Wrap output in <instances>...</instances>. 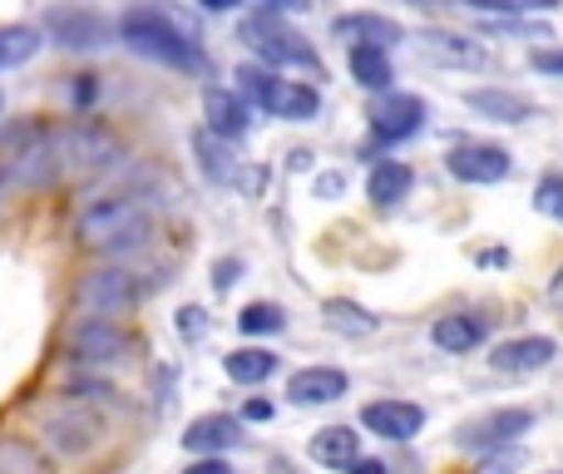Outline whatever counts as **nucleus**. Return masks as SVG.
Instances as JSON below:
<instances>
[{"mask_svg":"<svg viewBox=\"0 0 563 474\" xmlns=\"http://www.w3.org/2000/svg\"><path fill=\"white\" fill-rule=\"evenodd\" d=\"M114 35L124 40L134 55L178 69V75H203V69H208V49H203V40H198V30L188 25L184 15L164 10V5L124 10V15H119V25H114Z\"/></svg>","mask_w":563,"mask_h":474,"instance_id":"nucleus-1","label":"nucleus"},{"mask_svg":"<svg viewBox=\"0 0 563 474\" xmlns=\"http://www.w3.org/2000/svg\"><path fill=\"white\" fill-rule=\"evenodd\" d=\"M154 233V208L148 198L134 194H109L95 198L85 213L75 218V238L79 247L104 252V257H124V252H139Z\"/></svg>","mask_w":563,"mask_h":474,"instance_id":"nucleus-2","label":"nucleus"},{"mask_svg":"<svg viewBox=\"0 0 563 474\" xmlns=\"http://www.w3.org/2000/svg\"><path fill=\"white\" fill-rule=\"evenodd\" d=\"M65 178L59 168V148H55V129L40 119H20L0 134V184L15 188H49Z\"/></svg>","mask_w":563,"mask_h":474,"instance_id":"nucleus-3","label":"nucleus"},{"mask_svg":"<svg viewBox=\"0 0 563 474\" xmlns=\"http://www.w3.org/2000/svg\"><path fill=\"white\" fill-rule=\"evenodd\" d=\"M35 430H40V445L55 450V455L65 460H79V455H95L99 445H104L109 436V420L99 416L95 406H85V400L75 396H49L35 406Z\"/></svg>","mask_w":563,"mask_h":474,"instance_id":"nucleus-4","label":"nucleus"},{"mask_svg":"<svg viewBox=\"0 0 563 474\" xmlns=\"http://www.w3.org/2000/svg\"><path fill=\"white\" fill-rule=\"evenodd\" d=\"M233 95L243 99L247 109H263V114H273V119H297V124H307V119L321 114L317 85L282 79L277 69H267V65H238V89Z\"/></svg>","mask_w":563,"mask_h":474,"instance_id":"nucleus-5","label":"nucleus"},{"mask_svg":"<svg viewBox=\"0 0 563 474\" xmlns=\"http://www.w3.org/2000/svg\"><path fill=\"white\" fill-rule=\"evenodd\" d=\"M238 40H247V45L257 49V65H267V69H301V75L321 79V55L311 49V40L301 35V30H291L282 15L257 10V15H247L243 25H238Z\"/></svg>","mask_w":563,"mask_h":474,"instance_id":"nucleus-6","label":"nucleus"},{"mask_svg":"<svg viewBox=\"0 0 563 474\" xmlns=\"http://www.w3.org/2000/svg\"><path fill=\"white\" fill-rule=\"evenodd\" d=\"M158 282H144L134 267H119V262H109V267H95L85 272V277L75 282V307L85 311V317H124V311H134L139 301L154 291Z\"/></svg>","mask_w":563,"mask_h":474,"instance_id":"nucleus-7","label":"nucleus"},{"mask_svg":"<svg viewBox=\"0 0 563 474\" xmlns=\"http://www.w3.org/2000/svg\"><path fill=\"white\" fill-rule=\"evenodd\" d=\"M55 148H59V168H65V174H79V178L104 174V168H114L119 158H124V144H119L104 124H95V119L59 124Z\"/></svg>","mask_w":563,"mask_h":474,"instance_id":"nucleus-8","label":"nucleus"},{"mask_svg":"<svg viewBox=\"0 0 563 474\" xmlns=\"http://www.w3.org/2000/svg\"><path fill=\"white\" fill-rule=\"evenodd\" d=\"M134 351H139V337L109 317H85L75 331H69V361L85 371L124 366V361H134Z\"/></svg>","mask_w":563,"mask_h":474,"instance_id":"nucleus-9","label":"nucleus"},{"mask_svg":"<svg viewBox=\"0 0 563 474\" xmlns=\"http://www.w3.org/2000/svg\"><path fill=\"white\" fill-rule=\"evenodd\" d=\"M40 35H49L59 49H79V55H89V49H104L109 40H114V25L89 5H49Z\"/></svg>","mask_w":563,"mask_h":474,"instance_id":"nucleus-10","label":"nucleus"},{"mask_svg":"<svg viewBox=\"0 0 563 474\" xmlns=\"http://www.w3.org/2000/svg\"><path fill=\"white\" fill-rule=\"evenodd\" d=\"M529 430H534V410L505 406V410H485V416L465 420V426L455 430V445L460 450H475V455H489V450L515 445V440L529 436Z\"/></svg>","mask_w":563,"mask_h":474,"instance_id":"nucleus-11","label":"nucleus"},{"mask_svg":"<svg viewBox=\"0 0 563 474\" xmlns=\"http://www.w3.org/2000/svg\"><path fill=\"white\" fill-rule=\"evenodd\" d=\"M445 168L460 178V184H505L515 158L499 144H479V139H460L445 154Z\"/></svg>","mask_w":563,"mask_h":474,"instance_id":"nucleus-12","label":"nucleus"},{"mask_svg":"<svg viewBox=\"0 0 563 474\" xmlns=\"http://www.w3.org/2000/svg\"><path fill=\"white\" fill-rule=\"evenodd\" d=\"M366 124H371V134H376L380 144H406V139H416L420 129H426V99H416V95H380L376 104H371Z\"/></svg>","mask_w":563,"mask_h":474,"instance_id":"nucleus-13","label":"nucleus"},{"mask_svg":"<svg viewBox=\"0 0 563 474\" xmlns=\"http://www.w3.org/2000/svg\"><path fill=\"white\" fill-rule=\"evenodd\" d=\"M361 426H366L371 436L390 440V445H406V440H416L420 430H426V410H420L416 400H371V406L361 410Z\"/></svg>","mask_w":563,"mask_h":474,"instance_id":"nucleus-14","label":"nucleus"},{"mask_svg":"<svg viewBox=\"0 0 563 474\" xmlns=\"http://www.w3.org/2000/svg\"><path fill=\"white\" fill-rule=\"evenodd\" d=\"M416 45H420V55L445 65V69H485L489 65L485 45L470 35H455V30H420Z\"/></svg>","mask_w":563,"mask_h":474,"instance_id":"nucleus-15","label":"nucleus"},{"mask_svg":"<svg viewBox=\"0 0 563 474\" xmlns=\"http://www.w3.org/2000/svg\"><path fill=\"white\" fill-rule=\"evenodd\" d=\"M243 445V420L223 416V410H213V416H198L194 426L184 430V450H194L198 460H223L228 450Z\"/></svg>","mask_w":563,"mask_h":474,"instance_id":"nucleus-16","label":"nucleus"},{"mask_svg":"<svg viewBox=\"0 0 563 474\" xmlns=\"http://www.w3.org/2000/svg\"><path fill=\"white\" fill-rule=\"evenodd\" d=\"M554 356H559L554 337H515L489 351V366H495L499 376H529V371H544Z\"/></svg>","mask_w":563,"mask_h":474,"instance_id":"nucleus-17","label":"nucleus"},{"mask_svg":"<svg viewBox=\"0 0 563 474\" xmlns=\"http://www.w3.org/2000/svg\"><path fill=\"white\" fill-rule=\"evenodd\" d=\"M351 390V376L341 366H301L287 381V400L291 406H331Z\"/></svg>","mask_w":563,"mask_h":474,"instance_id":"nucleus-18","label":"nucleus"},{"mask_svg":"<svg viewBox=\"0 0 563 474\" xmlns=\"http://www.w3.org/2000/svg\"><path fill=\"white\" fill-rule=\"evenodd\" d=\"M485 337H489V317H479V311H450V317H440L430 327V341L440 351H450V356H465V351L485 346Z\"/></svg>","mask_w":563,"mask_h":474,"instance_id":"nucleus-19","label":"nucleus"},{"mask_svg":"<svg viewBox=\"0 0 563 474\" xmlns=\"http://www.w3.org/2000/svg\"><path fill=\"white\" fill-rule=\"evenodd\" d=\"M331 35L346 40V45H376V49H390L406 40V30L396 25L390 15H371V10H361V15H341L331 20Z\"/></svg>","mask_w":563,"mask_h":474,"instance_id":"nucleus-20","label":"nucleus"},{"mask_svg":"<svg viewBox=\"0 0 563 474\" xmlns=\"http://www.w3.org/2000/svg\"><path fill=\"white\" fill-rule=\"evenodd\" d=\"M203 114H208V134H218L223 144H238L253 124V109L233 95V89H208L203 95Z\"/></svg>","mask_w":563,"mask_h":474,"instance_id":"nucleus-21","label":"nucleus"},{"mask_svg":"<svg viewBox=\"0 0 563 474\" xmlns=\"http://www.w3.org/2000/svg\"><path fill=\"white\" fill-rule=\"evenodd\" d=\"M465 104L475 109V114L495 119V124H525V119H534V99H529V95H515V89H499V85L470 89Z\"/></svg>","mask_w":563,"mask_h":474,"instance_id":"nucleus-22","label":"nucleus"},{"mask_svg":"<svg viewBox=\"0 0 563 474\" xmlns=\"http://www.w3.org/2000/svg\"><path fill=\"white\" fill-rule=\"evenodd\" d=\"M0 474H59V470H55V455L40 440L0 430Z\"/></svg>","mask_w":563,"mask_h":474,"instance_id":"nucleus-23","label":"nucleus"},{"mask_svg":"<svg viewBox=\"0 0 563 474\" xmlns=\"http://www.w3.org/2000/svg\"><path fill=\"white\" fill-rule=\"evenodd\" d=\"M194 158H198V168H203L208 184L238 188V178H243V164H238L233 144H223V139L208 134V129H198V134H194Z\"/></svg>","mask_w":563,"mask_h":474,"instance_id":"nucleus-24","label":"nucleus"},{"mask_svg":"<svg viewBox=\"0 0 563 474\" xmlns=\"http://www.w3.org/2000/svg\"><path fill=\"white\" fill-rule=\"evenodd\" d=\"M311 460L327 470H346L351 460H361V436L351 426H321L311 436Z\"/></svg>","mask_w":563,"mask_h":474,"instance_id":"nucleus-25","label":"nucleus"},{"mask_svg":"<svg viewBox=\"0 0 563 474\" xmlns=\"http://www.w3.org/2000/svg\"><path fill=\"white\" fill-rule=\"evenodd\" d=\"M410 184H416L410 164H400V158H380V164L371 168V178H366V198L376 208H396L400 198L410 194Z\"/></svg>","mask_w":563,"mask_h":474,"instance_id":"nucleus-26","label":"nucleus"},{"mask_svg":"<svg viewBox=\"0 0 563 474\" xmlns=\"http://www.w3.org/2000/svg\"><path fill=\"white\" fill-rule=\"evenodd\" d=\"M223 371L228 381H238V386H263V381L277 376V351L267 346H238L223 356Z\"/></svg>","mask_w":563,"mask_h":474,"instance_id":"nucleus-27","label":"nucleus"},{"mask_svg":"<svg viewBox=\"0 0 563 474\" xmlns=\"http://www.w3.org/2000/svg\"><path fill=\"white\" fill-rule=\"evenodd\" d=\"M321 317H327V327L336 331V337H351V341L376 337V327H380V321L371 317L361 301H351V297H331L327 307H321Z\"/></svg>","mask_w":563,"mask_h":474,"instance_id":"nucleus-28","label":"nucleus"},{"mask_svg":"<svg viewBox=\"0 0 563 474\" xmlns=\"http://www.w3.org/2000/svg\"><path fill=\"white\" fill-rule=\"evenodd\" d=\"M351 79H356L361 89H376V95H386L390 79H396V69H390V49L351 45Z\"/></svg>","mask_w":563,"mask_h":474,"instance_id":"nucleus-29","label":"nucleus"},{"mask_svg":"<svg viewBox=\"0 0 563 474\" xmlns=\"http://www.w3.org/2000/svg\"><path fill=\"white\" fill-rule=\"evenodd\" d=\"M45 35L40 25H0V69H20L40 55Z\"/></svg>","mask_w":563,"mask_h":474,"instance_id":"nucleus-30","label":"nucleus"},{"mask_svg":"<svg viewBox=\"0 0 563 474\" xmlns=\"http://www.w3.org/2000/svg\"><path fill=\"white\" fill-rule=\"evenodd\" d=\"M238 331L243 337H277V331H287V317H282L277 301H247L243 317H238Z\"/></svg>","mask_w":563,"mask_h":474,"instance_id":"nucleus-31","label":"nucleus"},{"mask_svg":"<svg viewBox=\"0 0 563 474\" xmlns=\"http://www.w3.org/2000/svg\"><path fill=\"white\" fill-rule=\"evenodd\" d=\"M455 5L485 10V15H495V20H515V15H534V10H554L559 0H455Z\"/></svg>","mask_w":563,"mask_h":474,"instance_id":"nucleus-32","label":"nucleus"},{"mask_svg":"<svg viewBox=\"0 0 563 474\" xmlns=\"http://www.w3.org/2000/svg\"><path fill=\"white\" fill-rule=\"evenodd\" d=\"M534 208L544 218H554V223H563V174H544L534 188Z\"/></svg>","mask_w":563,"mask_h":474,"instance_id":"nucleus-33","label":"nucleus"},{"mask_svg":"<svg viewBox=\"0 0 563 474\" xmlns=\"http://www.w3.org/2000/svg\"><path fill=\"white\" fill-rule=\"evenodd\" d=\"M515 470H525V450H519V445H505V450H489V455L479 460L475 474H515Z\"/></svg>","mask_w":563,"mask_h":474,"instance_id":"nucleus-34","label":"nucleus"},{"mask_svg":"<svg viewBox=\"0 0 563 474\" xmlns=\"http://www.w3.org/2000/svg\"><path fill=\"white\" fill-rule=\"evenodd\" d=\"M203 331H208V311L203 307H184V311H178V337H184V341H198Z\"/></svg>","mask_w":563,"mask_h":474,"instance_id":"nucleus-35","label":"nucleus"},{"mask_svg":"<svg viewBox=\"0 0 563 474\" xmlns=\"http://www.w3.org/2000/svg\"><path fill=\"white\" fill-rule=\"evenodd\" d=\"M69 99H75L79 109H89L99 99V75H75V85H69Z\"/></svg>","mask_w":563,"mask_h":474,"instance_id":"nucleus-36","label":"nucleus"},{"mask_svg":"<svg viewBox=\"0 0 563 474\" xmlns=\"http://www.w3.org/2000/svg\"><path fill=\"white\" fill-rule=\"evenodd\" d=\"M238 277H243V257H223V262H213V287H218V291H228Z\"/></svg>","mask_w":563,"mask_h":474,"instance_id":"nucleus-37","label":"nucleus"},{"mask_svg":"<svg viewBox=\"0 0 563 474\" xmlns=\"http://www.w3.org/2000/svg\"><path fill=\"white\" fill-rule=\"evenodd\" d=\"M341 194H346V178L341 174H321L317 178V198H341Z\"/></svg>","mask_w":563,"mask_h":474,"instance_id":"nucleus-38","label":"nucleus"},{"mask_svg":"<svg viewBox=\"0 0 563 474\" xmlns=\"http://www.w3.org/2000/svg\"><path fill=\"white\" fill-rule=\"evenodd\" d=\"M534 69H544V75H563V49H539Z\"/></svg>","mask_w":563,"mask_h":474,"instance_id":"nucleus-39","label":"nucleus"},{"mask_svg":"<svg viewBox=\"0 0 563 474\" xmlns=\"http://www.w3.org/2000/svg\"><path fill=\"white\" fill-rule=\"evenodd\" d=\"M341 474H390V465H386V460H366V455H361V460H351Z\"/></svg>","mask_w":563,"mask_h":474,"instance_id":"nucleus-40","label":"nucleus"},{"mask_svg":"<svg viewBox=\"0 0 563 474\" xmlns=\"http://www.w3.org/2000/svg\"><path fill=\"white\" fill-rule=\"evenodd\" d=\"M184 474H238L228 460H198V465H188Z\"/></svg>","mask_w":563,"mask_h":474,"instance_id":"nucleus-41","label":"nucleus"},{"mask_svg":"<svg viewBox=\"0 0 563 474\" xmlns=\"http://www.w3.org/2000/svg\"><path fill=\"white\" fill-rule=\"evenodd\" d=\"M243 420H273V400H247V406H243Z\"/></svg>","mask_w":563,"mask_h":474,"instance_id":"nucleus-42","label":"nucleus"},{"mask_svg":"<svg viewBox=\"0 0 563 474\" xmlns=\"http://www.w3.org/2000/svg\"><path fill=\"white\" fill-rule=\"evenodd\" d=\"M267 15H291V10H307L311 0H263Z\"/></svg>","mask_w":563,"mask_h":474,"instance_id":"nucleus-43","label":"nucleus"},{"mask_svg":"<svg viewBox=\"0 0 563 474\" xmlns=\"http://www.w3.org/2000/svg\"><path fill=\"white\" fill-rule=\"evenodd\" d=\"M549 301H554V307H563V267L554 272V282H549Z\"/></svg>","mask_w":563,"mask_h":474,"instance_id":"nucleus-44","label":"nucleus"},{"mask_svg":"<svg viewBox=\"0 0 563 474\" xmlns=\"http://www.w3.org/2000/svg\"><path fill=\"white\" fill-rule=\"evenodd\" d=\"M198 5H203V10H218V15H223V10H238L243 0H198Z\"/></svg>","mask_w":563,"mask_h":474,"instance_id":"nucleus-45","label":"nucleus"},{"mask_svg":"<svg viewBox=\"0 0 563 474\" xmlns=\"http://www.w3.org/2000/svg\"><path fill=\"white\" fill-rule=\"evenodd\" d=\"M0 114H5V89H0Z\"/></svg>","mask_w":563,"mask_h":474,"instance_id":"nucleus-46","label":"nucleus"},{"mask_svg":"<svg viewBox=\"0 0 563 474\" xmlns=\"http://www.w3.org/2000/svg\"><path fill=\"white\" fill-rule=\"evenodd\" d=\"M416 5H430V0H416Z\"/></svg>","mask_w":563,"mask_h":474,"instance_id":"nucleus-47","label":"nucleus"},{"mask_svg":"<svg viewBox=\"0 0 563 474\" xmlns=\"http://www.w3.org/2000/svg\"><path fill=\"white\" fill-rule=\"evenodd\" d=\"M549 474H563V470H549Z\"/></svg>","mask_w":563,"mask_h":474,"instance_id":"nucleus-48","label":"nucleus"}]
</instances>
